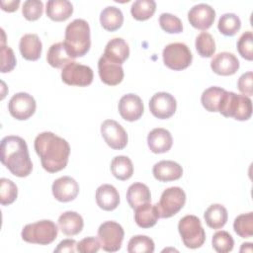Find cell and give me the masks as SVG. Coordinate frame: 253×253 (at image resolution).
<instances>
[{"instance_id": "1", "label": "cell", "mask_w": 253, "mask_h": 253, "mask_svg": "<svg viewBox=\"0 0 253 253\" xmlns=\"http://www.w3.org/2000/svg\"><path fill=\"white\" fill-rule=\"evenodd\" d=\"M34 146L42 168L48 173H56L66 167L70 146L64 138L51 131H43L37 135Z\"/></svg>"}, {"instance_id": "2", "label": "cell", "mask_w": 253, "mask_h": 253, "mask_svg": "<svg viewBox=\"0 0 253 253\" xmlns=\"http://www.w3.org/2000/svg\"><path fill=\"white\" fill-rule=\"evenodd\" d=\"M1 162L14 175L20 178L27 177L33 170L28 145L20 136L8 135L2 138Z\"/></svg>"}, {"instance_id": "3", "label": "cell", "mask_w": 253, "mask_h": 253, "mask_svg": "<svg viewBox=\"0 0 253 253\" xmlns=\"http://www.w3.org/2000/svg\"><path fill=\"white\" fill-rule=\"evenodd\" d=\"M63 43L73 59L84 56L91 46L89 24L83 19H75L69 23L65 28Z\"/></svg>"}, {"instance_id": "4", "label": "cell", "mask_w": 253, "mask_h": 253, "mask_svg": "<svg viewBox=\"0 0 253 253\" xmlns=\"http://www.w3.org/2000/svg\"><path fill=\"white\" fill-rule=\"evenodd\" d=\"M218 112L225 118L247 121L252 116V101L245 95L225 90L218 107Z\"/></svg>"}, {"instance_id": "5", "label": "cell", "mask_w": 253, "mask_h": 253, "mask_svg": "<svg viewBox=\"0 0 253 253\" xmlns=\"http://www.w3.org/2000/svg\"><path fill=\"white\" fill-rule=\"evenodd\" d=\"M57 233V225L51 220L43 219L25 225L21 236L28 243L47 245L55 240Z\"/></svg>"}, {"instance_id": "6", "label": "cell", "mask_w": 253, "mask_h": 253, "mask_svg": "<svg viewBox=\"0 0 253 253\" xmlns=\"http://www.w3.org/2000/svg\"><path fill=\"white\" fill-rule=\"evenodd\" d=\"M178 230L182 241L187 248H200L206 241V232L198 216L188 214L182 217L178 223Z\"/></svg>"}, {"instance_id": "7", "label": "cell", "mask_w": 253, "mask_h": 253, "mask_svg": "<svg viewBox=\"0 0 253 253\" xmlns=\"http://www.w3.org/2000/svg\"><path fill=\"white\" fill-rule=\"evenodd\" d=\"M186 203V194L180 187H170L163 191L155 205L161 218H168L178 213Z\"/></svg>"}, {"instance_id": "8", "label": "cell", "mask_w": 253, "mask_h": 253, "mask_svg": "<svg viewBox=\"0 0 253 253\" xmlns=\"http://www.w3.org/2000/svg\"><path fill=\"white\" fill-rule=\"evenodd\" d=\"M162 57L164 64L175 71H180L189 67L193 60V55L187 44L183 42H172L167 44Z\"/></svg>"}, {"instance_id": "9", "label": "cell", "mask_w": 253, "mask_h": 253, "mask_svg": "<svg viewBox=\"0 0 253 253\" xmlns=\"http://www.w3.org/2000/svg\"><path fill=\"white\" fill-rule=\"evenodd\" d=\"M125 231L121 224L109 220L103 222L98 228V239L101 248L107 252H117L121 249Z\"/></svg>"}, {"instance_id": "10", "label": "cell", "mask_w": 253, "mask_h": 253, "mask_svg": "<svg viewBox=\"0 0 253 253\" xmlns=\"http://www.w3.org/2000/svg\"><path fill=\"white\" fill-rule=\"evenodd\" d=\"M94 74L91 67L72 61L68 63L61 71L62 81L70 86L86 87L93 81Z\"/></svg>"}, {"instance_id": "11", "label": "cell", "mask_w": 253, "mask_h": 253, "mask_svg": "<svg viewBox=\"0 0 253 253\" xmlns=\"http://www.w3.org/2000/svg\"><path fill=\"white\" fill-rule=\"evenodd\" d=\"M37 104L34 97L28 93L20 92L12 96L8 104L10 115L19 121L31 118L36 112Z\"/></svg>"}, {"instance_id": "12", "label": "cell", "mask_w": 253, "mask_h": 253, "mask_svg": "<svg viewBox=\"0 0 253 253\" xmlns=\"http://www.w3.org/2000/svg\"><path fill=\"white\" fill-rule=\"evenodd\" d=\"M101 134L105 142L113 149H124L127 144L126 129L114 120H106L101 125Z\"/></svg>"}, {"instance_id": "13", "label": "cell", "mask_w": 253, "mask_h": 253, "mask_svg": "<svg viewBox=\"0 0 253 253\" xmlns=\"http://www.w3.org/2000/svg\"><path fill=\"white\" fill-rule=\"evenodd\" d=\"M176 109V99L167 92L155 93L149 100V110L157 119L166 120L171 118L175 114Z\"/></svg>"}, {"instance_id": "14", "label": "cell", "mask_w": 253, "mask_h": 253, "mask_svg": "<svg viewBox=\"0 0 253 253\" xmlns=\"http://www.w3.org/2000/svg\"><path fill=\"white\" fill-rule=\"evenodd\" d=\"M119 113L121 117L127 122H134L141 118L144 107L141 98L136 94L124 95L118 105Z\"/></svg>"}, {"instance_id": "15", "label": "cell", "mask_w": 253, "mask_h": 253, "mask_svg": "<svg viewBox=\"0 0 253 253\" xmlns=\"http://www.w3.org/2000/svg\"><path fill=\"white\" fill-rule=\"evenodd\" d=\"M215 11L208 4L200 3L193 6L188 12L190 24L198 30L206 31L211 27L214 22Z\"/></svg>"}, {"instance_id": "16", "label": "cell", "mask_w": 253, "mask_h": 253, "mask_svg": "<svg viewBox=\"0 0 253 253\" xmlns=\"http://www.w3.org/2000/svg\"><path fill=\"white\" fill-rule=\"evenodd\" d=\"M98 72L101 81L109 86H116L124 79L122 65L109 60L104 54L99 58Z\"/></svg>"}, {"instance_id": "17", "label": "cell", "mask_w": 253, "mask_h": 253, "mask_svg": "<svg viewBox=\"0 0 253 253\" xmlns=\"http://www.w3.org/2000/svg\"><path fill=\"white\" fill-rule=\"evenodd\" d=\"M53 197L61 203L73 201L79 193L78 183L69 176H63L56 179L51 186Z\"/></svg>"}, {"instance_id": "18", "label": "cell", "mask_w": 253, "mask_h": 253, "mask_svg": "<svg viewBox=\"0 0 253 253\" xmlns=\"http://www.w3.org/2000/svg\"><path fill=\"white\" fill-rule=\"evenodd\" d=\"M211 68L215 74L221 76L233 75L239 69V60L233 53L222 51L212 57Z\"/></svg>"}, {"instance_id": "19", "label": "cell", "mask_w": 253, "mask_h": 253, "mask_svg": "<svg viewBox=\"0 0 253 253\" xmlns=\"http://www.w3.org/2000/svg\"><path fill=\"white\" fill-rule=\"evenodd\" d=\"M147 144L153 153H165L171 149L173 138L169 130L162 127H156L148 133Z\"/></svg>"}, {"instance_id": "20", "label": "cell", "mask_w": 253, "mask_h": 253, "mask_svg": "<svg viewBox=\"0 0 253 253\" xmlns=\"http://www.w3.org/2000/svg\"><path fill=\"white\" fill-rule=\"evenodd\" d=\"M153 176L160 182H170L180 179L183 175L182 166L172 160H161L154 164Z\"/></svg>"}, {"instance_id": "21", "label": "cell", "mask_w": 253, "mask_h": 253, "mask_svg": "<svg viewBox=\"0 0 253 253\" xmlns=\"http://www.w3.org/2000/svg\"><path fill=\"white\" fill-rule=\"evenodd\" d=\"M96 203L100 209L111 211L118 208L120 195L118 190L110 184H103L96 190Z\"/></svg>"}, {"instance_id": "22", "label": "cell", "mask_w": 253, "mask_h": 253, "mask_svg": "<svg viewBox=\"0 0 253 253\" xmlns=\"http://www.w3.org/2000/svg\"><path fill=\"white\" fill-rule=\"evenodd\" d=\"M19 49L25 59L35 61L42 55V44L38 35L26 34L20 40Z\"/></svg>"}, {"instance_id": "23", "label": "cell", "mask_w": 253, "mask_h": 253, "mask_svg": "<svg viewBox=\"0 0 253 253\" xmlns=\"http://www.w3.org/2000/svg\"><path fill=\"white\" fill-rule=\"evenodd\" d=\"M104 55L109 60L122 65L129 56L128 44L122 38H114L106 44Z\"/></svg>"}, {"instance_id": "24", "label": "cell", "mask_w": 253, "mask_h": 253, "mask_svg": "<svg viewBox=\"0 0 253 253\" xmlns=\"http://www.w3.org/2000/svg\"><path fill=\"white\" fill-rule=\"evenodd\" d=\"M58 226L63 234L73 236L81 232L84 226V220L78 212L68 211L61 213L58 217Z\"/></svg>"}, {"instance_id": "25", "label": "cell", "mask_w": 253, "mask_h": 253, "mask_svg": "<svg viewBox=\"0 0 253 253\" xmlns=\"http://www.w3.org/2000/svg\"><path fill=\"white\" fill-rule=\"evenodd\" d=\"M46 16L54 22H63L73 13V5L67 0H49L46 2Z\"/></svg>"}, {"instance_id": "26", "label": "cell", "mask_w": 253, "mask_h": 253, "mask_svg": "<svg viewBox=\"0 0 253 253\" xmlns=\"http://www.w3.org/2000/svg\"><path fill=\"white\" fill-rule=\"evenodd\" d=\"M134 221L141 228H150L158 220L159 213L155 205L150 203L143 204L134 210Z\"/></svg>"}, {"instance_id": "27", "label": "cell", "mask_w": 253, "mask_h": 253, "mask_svg": "<svg viewBox=\"0 0 253 253\" xmlns=\"http://www.w3.org/2000/svg\"><path fill=\"white\" fill-rule=\"evenodd\" d=\"M126 201L133 210L143 204L150 203L151 194L149 188L140 182L131 184L126 191Z\"/></svg>"}, {"instance_id": "28", "label": "cell", "mask_w": 253, "mask_h": 253, "mask_svg": "<svg viewBox=\"0 0 253 253\" xmlns=\"http://www.w3.org/2000/svg\"><path fill=\"white\" fill-rule=\"evenodd\" d=\"M204 218L209 227L212 229H219L225 225L228 214L226 209L222 205L213 204L206 210Z\"/></svg>"}, {"instance_id": "29", "label": "cell", "mask_w": 253, "mask_h": 253, "mask_svg": "<svg viewBox=\"0 0 253 253\" xmlns=\"http://www.w3.org/2000/svg\"><path fill=\"white\" fill-rule=\"evenodd\" d=\"M100 23L102 27L109 32L117 31L124 23L123 12L115 6H108L104 8L100 14Z\"/></svg>"}, {"instance_id": "30", "label": "cell", "mask_w": 253, "mask_h": 253, "mask_svg": "<svg viewBox=\"0 0 253 253\" xmlns=\"http://www.w3.org/2000/svg\"><path fill=\"white\" fill-rule=\"evenodd\" d=\"M47 63L54 68H63L73 61V58L67 52L63 42H56L50 45L46 54Z\"/></svg>"}, {"instance_id": "31", "label": "cell", "mask_w": 253, "mask_h": 253, "mask_svg": "<svg viewBox=\"0 0 253 253\" xmlns=\"http://www.w3.org/2000/svg\"><path fill=\"white\" fill-rule=\"evenodd\" d=\"M111 171L115 178L121 181H126L132 176L133 165L127 156L119 155L113 158L111 162Z\"/></svg>"}, {"instance_id": "32", "label": "cell", "mask_w": 253, "mask_h": 253, "mask_svg": "<svg viewBox=\"0 0 253 253\" xmlns=\"http://www.w3.org/2000/svg\"><path fill=\"white\" fill-rule=\"evenodd\" d=\"M225 90L221 87L211 86L206 89L201 97L203 107L209 112H218V107Z\"/></svg>"}, {"instance_id": "33", "label": "cell", "mask_w": 253, "mask_h": 253, "mask_svg": "<svg viewBox=\"0 0 253 253\" xmlns=\"http://www.w3.org/2000/svg\"><path fill=\"white\" fill-rule=\"evenodd\" d=\"M156 10V3L153 0H136L130 8L131 16L137 21H145L153 16Z\"/></svg>"}, {"instance_id": "34", "label": "cell", "mask_w": 253, "mask_h": 253, "mask_svg": "<svg viewBox=\"0 0 253 253\" xmlns=\"http://www.w3.org/2000/svg\"><path fill=\"white\" fill-rule=\"evenodd\" d=\"M241 28V21L239 17L233 13H226L220 16L218 23H217V29L218 31L226 36V37H232L234 36Z\"/></svg>"}, {"instance_id": "35", "label": "cell", "mask_w": 253, "mask_h": 253, "mask_svg": "<svg viewBox=\"0 0 253 253\" xmlns=\"http://www.w3.org/2000/svg\"><path fill=\"white\" fill-rule=\"evenodd\" d=\"M233 229L242 238H249L253 235V212L241 213L235 217Z\"/></svg>"}, {"instance_id": "36", "label": "cell", "mask_w": 253, "mask_h": 253, "mask_svg": "<svg viewBox=\"0 0 253 253\" xmlns=\"http://www.w3.org/2000/svg\"><path fill=\"white\" fill-rule=\"evenodd\" d=\"M196 49L202 57H211L215 51V42L212 36L208 32H202L196 38Z\"/></svg>"}, {"instance_id": "37", "label": "cell", "mask_w": 253, "mask_h": 253, "mask_svg": "<svg viewBox=\"0 0 253 253\" xmlns=\"http://www.w3.org/2000/svg\"><path fill=\"white\" fill-rule=\"evenodd\" d=\"M155 245L153 240L146 235H135L127 243L129 253H152Z\"/></svg>"}, {"instance_id": "38", "label": "cell", "mask_w": 253, "mask_h": 253, "mask_svg": "<svg viewBox=\"0 0 253 253\" xmlns=\"http://www.w3.org/2000/svg\"><path fill=\"white\" fill-rule=\"evenodd\" d=\"M18 197L16 184L7 178L0 179V203L2 206L13 204Z\"/></svg>"}, {"instance_id": "39", "label": "cell", "mask_w": 253, "mask_h": 253, "mask_svg": "<svg viewBox=\"0 0 253 253\" xmlns=\"http://www.w3.org/2000/svg\"><path fill=\"white\" fill-rule=\"evenodd\" d=\"M212 248L218 253H227L233 249L234 240L232 236L224 230L215 232L211 239Z\"/></svg>"}, {"instance_id": "40", "label": "cell", "mask_w": 253, "mask_h": 253, "mask_svg": "<svg viewBox=\"0 0 253 253\" xmlns=\"http://www.w3.org/2000/svg\"><path fill=\"white\" fill-rule=\"evenodd\" d=\"M159 24L161 29L168 34H180L183 31L182 21L170 13H162L159 17Z\"/></svg>"}, {"instance_id": "41", "label": "cell", "mask_w": 253, "mask_h": 253, "mask_svg": "<svg viewBox=\"0 0 253 253\" xmlns=\"http://www.w3.org/2000/svg\"><path fill=\"white\" fill-rule=\"evenodd\" d=\"M237 50L246 60L253 59V34L251 31L243 33L237 42Z\"/></svg>"}, {"instance_id": "42", "label": "cell", "mask_w": 253, "mask_h": 253, "mask_svg": "<svg viewBox=\"0 0 253 253\" xmlns=\"http://www.w3.org/2000/svg\"><path fill=\"white\" fill-rule=\"evenodd\" d=\"M43 4L40 0H27L22 7V14L28 21H36L42 15Z\"/></svg>"}, {"instance_id": "43", "label": "cell", "mask_w": 253, "mask_h": 253, "mask_svg": "<svg viewBox=\"0 0 253 253\" xmlns=\"http://www.w3.org/2000/svg\"><path fill=\"white\" fill-rule=\"evenodd\" d=\"M16 66V57L10 46L1 44V72L7 73L12 71Z\"/></svg>"}, {"instance_id": "44", "label": "cell", "mask_w": 253, "mask_h": 253, "mask_svg": "<svg viewBox=\"0 0 253 253\" xmlns=\"http://www.w3.org/2000/svg\"><path fill=\"white\" fill-rule=\"evenodd\" d=\"M101 248L99 239L89 236L85 237L77 243V251L80 253H96Z\"/></svg>"}, {"instance_id": "45", "label": "cell", "mask_w": 253, "mask_h": 253, "mask_svg": "<svg viewBox=\"0 0 253 253\" xmlns=\"http://www.w3.org/2000/svg\"><path fill=\"white\" fill-rule=\"evenodd\" d=\"M252 80H253V73L252 71H248L246 73H243L237 82L238 90L242 93V95H245L247 97H250L253 95V87H252Z\"/></svg>"}, {"instance_id": "46", "label": "cell", "mask_w": 253, "mask_h": 253, "mask_svg": "<svg viewBox=\"0 0 253 253\" xmlns=\"http://www.w3.org/2000/svg\"><path fill=\"white\" fill-rule=\"evenodd\" d=\"M75 251H77V242L74 239H64L59 242L57 247L54 249V252L56 253H73Z\"/></svg>"}, {"instance_id": "47", "label": "cell", "mask_w": 253, "mask_h": 253, "mask_svg": "<svg viewBox=\"0 0 253 253\" xmlns=\"http://www.w3.org/2000/svg\"><path fill=\"white\" fill-rule=\"evenodd\" d=\"M1 9L6 12H15L19 8L20 1L19 0H11V1H1L0 2Z\"/></svg>"}, {"instance_id": "48", "label": "cell", "mask_w": 253, "mask_h": 253, "mask_svg": "<svg viewBox=\"0 0 253 253\" xmlns=\"http://www.w3.org/2000/svg\"><path fill=\"white\" fill-rule=\"evenodd\" d=\"M248 247V250H249V252H251L252 251V243H250V242H247V243H243L242 244V246H241V248H240V252H243V251H246V248Z\"/></svg>"}]
</instances>
